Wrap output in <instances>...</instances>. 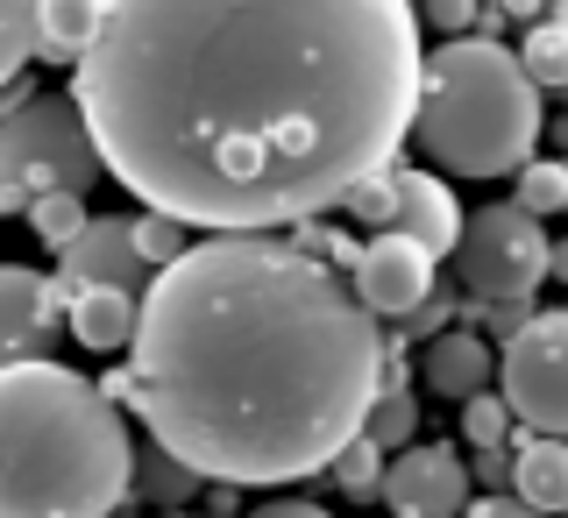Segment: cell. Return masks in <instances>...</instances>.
<instances>
[{"instance_id":"obj_1","label":"cell","mask_w":568,"mask_h":518,"mask_svg":"<svg viewBox=\"0 0 568 518\" xmlns=\"http://www.w3.org/2000/svg\"><path fill=\"white\" fill-rule=\"evenodd\" d=\"M419 35L413 0H100L71 100L150 213L277 235L398 156Z\"/></svg>"},{"instance_id":"obj_2","label":"cell","mask_w":568,"mask_h":518,"mask_svg":"<svg viewBox=\"0 0 568 518\" xmlns=\"http://www.w3.org/2000/svg\"><path fill=\"white\" fill-rule=\"evenodd\" d=\"M384 390V319L292 235H206L142 284L129 405L206 484H306Z\"/></svg>"},{"instance_id":"obj_3","label":"cell","mask_w":568,"mask_h":518,"mask_svg":"<svg viewBox=\"0 0 568 518\" xmlns=\"http://www.w3.org/2000/svg\"><path fill=\"white\" fill-rule=\"evenodd\" d=\"M135 490V440L100 377L22 355L0 363V518H114Z\"/></svg>"},{"instance_id":"obj_4","label":"cell","mask_w":568,"mask_h":518,"mask_svg":"<svg viewBox=\"0 0 568 518\" xmlns=\"http://www.w3.org/2000/svg\"><path fill=\"white\" fill-rule=\"evenodd\" d=\"M413 142L455 177H505L540 142V85L490 35H448L419 64Z\"/></svg>"},{"instance_id":"obj_5","label":"cell","mask_w":568,"mask_h":518,"mask_svg":"<svg viewBox=\"0 0 568 518\" xmlns=\"http://www.w3.org/2000/svg\"><path fill=\"white\" fill-rule=\"evenodd\" d=\"M100 177H106L100 142L71 93H29L0 121V185H14L22 200H36V192H79L85 200Z\"/></svg>"},{"instance_id":"obj_6","label":"cell","mask_w":568,"mask_h":518,"mask_svg":"<svg viewBox=\"0 0 568 518\" xmlns=\"http://www.w3.org/2000/svg\"><path fill=\"white\" fill-rule=\"evenodd\" d=\"M547 242L540 221L526 206H476L462 213V242H455V271L469 284V298H532L547 277Z\"/></svg>"},{"instance_id":"obj_7","label":"cell","mask_w":568,"mask_h":518,"mask_svg":"<svg viewBox=\"0 0 568 518\" xmlns=\"http://www.w3.org/2000/svg\"><path fill=\"white\" fill-rule=\"evenodd\" d=\"M497 398L511 405V419H519L526 434L568 440V306L561 313H532L505 342Z\"/></svg>"},{"instance_id":"obj_8","label":"cell","mask_w":568,"mask_h":518,"mask_svg":"<svg viewBox=\"0 0 568 518\" xmlns=\"http://www.w3.org/2000/svg\"><path fill=\"white\" fill-rule=\"evenodd\" d=\"M156 271L142 263V248H135V221H114V213H93V221L79 227V242L64 248V263H58V298L71 306L79 292H135L142 298V284H150Z\"/></svg>"},{"instance_id":"obj_9","label":"cell","mask_w":568,"mask_h":518,"mask_svg":"<svg viewBox=\"0 0 568 518\" xmlns=\"http://www.w3.org/2000/svg\"><path fill=\"white\" fill-rule=\"evenodd\" d=\"M377 497L398 518H462L476 505V484H469V461L455 448H398L384 461Z\"/></svg>"},{"instance_id":"obj_10","label":"cell","mask_w":568,"mask_h":518,"mask_svg":"<svg viewBox=\"0 0 568 518\" xmlns=\"http://www.w3.org/2000/svg\"><path fill=\"white\" fill-rule=\"evenodd\" d=\"M348 284L377 319H405L434 292V256H426L413 235H398V227H377V235L363 242V263L348 271Z\"/></svg>"},{"instance_id":"obj_11","label":"cell","mask_w":568,"mask_h":518,"mask_svg":"<svg viewBox=\"0 0 568 518\" xmlns=\"http://www.w3.org/2000/svg\"><path fill=\"white\" fill-rule=\"evenodd\" d=\"M384 192H390V206H384V227H398V235H413L426 256H455V242H462V206H455V192L440 185L434 171H405V164H384Z\"/></svg>"},{"instance_id":"obj_12","label":"cell","mask_w":568,"mask_h":518,"mask_svg":"<svg viewBox=\"0 0 568 518\" xmlns=\"http://www.w3.org/2000/svg\"><path fill=\"white\" fill-rule=\"evenodd\" d=\"M64 298L43 271H22V263H0V363H22V355L43 348V334L58 327Z\"/></svg>"},{"instance_id":"obj_13","label":"cell","mask_w":568,"mask_h":518,"mask_svg":"<svg viewBox=\"0 0 568 518\" xmlns=\"http://www.w3.org/2000/svg\"><path fill=\"white\" fill-rule=\"evenodd\" d=\"M419 377H426V390H440V398H455V405H462V398H476V390L497 377V355H490L484 334L448 327V334H434V342H426Z\"/></svg>"},{"instance_id":"obj_14","label":"cell","mask_w":568,"mask_h":518,"mask_svg":"<svg viewBox=\"0 0 568 518\" xmlns=\"http://www.w3.org/2000/svg\"><path fill=\"white\" fill-rule=\"evenodd\" d=\"M511 497L547 518L568 511V440L555 434H526L519 448H511Z\"/></svg>"},{"instance_id":"obj_15","label":"cell","mask_w":568,"mask_h":518,"mask_svg":"<svg viewBox=\"0 0 568 518\" xmlns=\"http://www.w3.org/2000/svg\"><path fill=\"white\" fill-rule=\"evenodd\" d=\"M135 313H142L135 292H79V298L64 306L71 334H79V348H93V355L129 348V342H135Z\"/></svg>"},{"instance_id":"obj_16","label":"cell","mask_w":568,"mask_h":518,"mask_svg":"<svg viewBox=\"0 0 568 518\" xmlns=\"http://www.w3.org/2000/svg\"><path fill=\"white\" fill-rule=\"evenodd\" d=\"M93 29H100V0H43V14H36V58L79 64Z\"/></svg>"},{"instance_id":"obj_17","label":"cell","mask_w":568,"mask_h":518,"mask_svg":"<svg viewBox=\"0 0 568 518\" xmlns=\"http://www.w3.org/2000/svg\"><path fill=\"white\" fill-rule=\"evenodd\" d=\"M129 497H142V505H156V511H178V505H192V497H206V476L156 448L150 461H135V490Z\"/></svg>"},{"instance_id":"obj_18","label":"cell","mask_w":568,"mask_h":518,"mask_svg":"<svg viewBox=\"0 0 568 518\" xmlns=\"http://www.w3.org/2000/svg\"><path fill=\"white\" fill-rule=\"evenodd\" d=\"M519 64H526V79L540 85V93H568V22L540 14V22L526 29V43H519Z\"/></svg>"},{"instance_id":"obj_19","label":"cell","mask_w":568,"mask_h":518,"mask_svg":"<svg viewBox=\"0 0 568 518\" xmlns=\"http://www.w3.org/2000/svg\"><path fill=\"white\" fill-rule=\"evenodd\" d=\"M363 434L377 440V448L390 455V448H413V434H419V398L413 390H377V398H369V413H363Z\"/></svg>"},{"instance_id":"obj_20","label":"cell","mask_w":568,"mask_h":518,"mask_svg":"<svg viewBox=\"0 0 568 518\" xmlns=\"http://www.w3.org/2000/svg\"><path fill=\"white\" fill-rule=\"evenodd\" d=\"M511 206H526L532 221L568 213V164H555V156H526V164H519V185H511Z\"/></svg>"},{"instance_id":"obj_21","label":"cell","mask_w":568,"mask_h":518,"mask_svg":"<svg viewBox=\"0 0 568 518\" xmlns=\"http://www.w3.org/2000/svg\"><path fill=\"white\" fill-rule=\"evenodd\" d=\"M85 221H93V213H85L79 192H36V200H29V227H36V242L58 248V256H64L71 242H79V227H85Z\"/></svg>"},{"instance_id":"obj_22","label":"cell","mask_w":568,"mask_h":518,"mask_svg":"<svg viewBox=\"0 0 568 518\" xmlns=\"http://www.w3.org/2000/svg\"><path fill=\"white\" fill-rule=\"evenodd\" d=\"M384 461H390V455L377 448V440H369V434H355L348 448L327 461V476H334V490H342V497L369 505V497H377V484H384Z\"/></svg>"},{"instance_id":"obj_23","label":"cell","mask_w":568,"mask_h":518,"mask_svg":"<svg viewBox=\"0 0 568 518\" xmlns=\"http://www.w3.org/2000/svg\"><path fill=\"white\" fill-rule=\"evenodd\" d=\"M36 14H43V0H0V85H14L36 58Z\"/></svg>"},{"instance_id":"obj_24","label":"cell","mask_w":568,"mask_h":518,"mask_svg":"<svg viewBox=\"0 0 568 518\" xmlns=\"http://www.w3.org/2000/svg\"><path fill=\"white\" fill-rule=\"evenodd\" d=\"M462 440H469V448H511V405L497 398V390L462 398Z\"/></svg>"},{"instance_id":"obj_25","label":"cell","mask_w":568,"mask_h":518,"mask_svg":"<svg viewBox=\"0 0 568 518\" xmlns=\"http://www.w3.org/2000/svg\"><path fill=\"white\" fill-rule=\"evenodd\" d=\"M135 248H142V263H150V271H164V263H178L185 256V221H171V213H142L135 221Z\"/></svg>"},{"instance_id":"obj_26","label":"cell","mask_w":568,"mask_h":518,"mask_svg":"<svg viewBox=\"0 0 568 518\" xmlns=\"http://www.w3.org/2000/svg\"><path fill=\"white\" fill-rule=\"evenodd\" d=\"M455 313H462V306H455V292H440V284H434V292H426L419 306L398 319V342H390V348H405V342H434V334H448V319H455Z\"/></svg>"},{"instance_id":"obj_27","label":"cell","mask_w":568,"mask_h":518,"mask_svg":"<svg viewBox=\"0 0 568 518\" xmlns=\"http://www.w3.org/2000/svg\"><path fill=\"white\" fill-rule=\"evenodd\" d=\"M419 8V29L434 35H469L476 29V0H413Z\"/></svg>"},{"instance_id":"obj_28","label":"cell","mask_w":568,"mask_h":518,"mask_svg":"<svg viewBox=\"0 0 568 518\" xmlns=\"http://www.w3.org/2000/svg\"><path fill=\"white\" fill-rule=\"evenodd\" d=\"M469 484H484L490 497H497V490H511V448H476Z\"/></svg>"},{"instance_id":"obj_29","label":"cell","mask_w":568,"mask_h":518,"mask_svg":"<svg viewBox=\"0 0 568 518\" xmlns=\"http://www.w3.org/2000/svg\"><path fill=\"white\" fill-rule=\"evenodd\" d=\"M462 518H547V511H532V505H519V497L497 490V497H476V505L462 511Z\"/></svg>"},{"instance_id":"obj_30","label":"cell","mask_w":568,"mask_h":518,"mask_svg":"<svg viewBox=\"0 0 568 518\" xmlns=\"http://www.w3.org/2000/svg\"><path fill=\"white\" fill-rule=\"evenodd\" d=\"M248 518H334L327 505H306V497H277V505H256Z\"/></svg>"},{"instance_id":"obj_31","label":"cell","mask_w":568,"mask_h":518,"mask_svg":"<svg viewBox=\"0 0 568 518\" xmlns=\"http://www.w3.org/2000/svg\"><path fill=\"white\" fill-rule=\"evenodd\" d=\"M490 8H505V14H519V22H540V14H547V0H490Z\"/></svg>"},{"instance_id":"obj_32","label":"cell","mask_w":568,"mask_h":518,"mask_svg":"<svg viewBox=\"0 0 568 518\" xmlns=\"http://www.w3.org/2000/svg\"><path fill=\"white\" fill-rule=\"evenodd\" d=\"M547 277H561V284H568V242L547 248Z\"/></svg>"},{"instance_id":"obj_33","label":"cell","mask_w":568,"mask_h":518,"mask_svg":"<svg viewBox=\"0 0 568 518\" xmlns=\"http://www.w3.org/2000/svg\"><path fill=\"white\" fill-rule=\"evenodd\" d=\"M0 213H29V200H22L14 185H0Z\"/></svg>"},{"instance_id":"obj_34","label":"cell","mask_w":568,"mask_h":518,"mask_svg":"<svg viewBox=\"0 0 568 518\" xmlns=\"http://www.w3.org/2000/svg\"><path fill=\"white\" fill-rule=\"evenodd\" d=\"M171 518H192V511H171Z\"/></svg>"},{"instance_id":"obj_35","label":"cell","mask_w":568,"mask_h":518,"mask_svg":"<svg viewBox=\"0 0 568 518\" xmlns=\"http://www.w3.org/2000/svg\"><path fill=\"white\" fill-rule=\"evenodd\" d=\"M561 518H568V511H561Z\"/></svg>"}]
</instances>
